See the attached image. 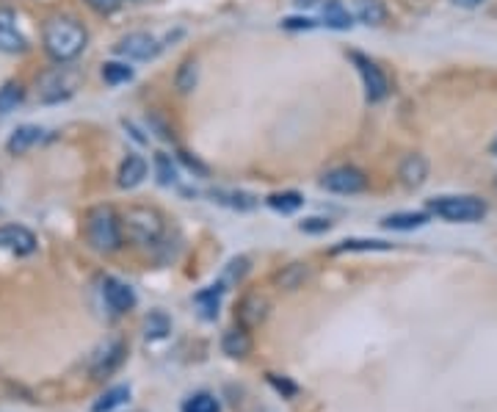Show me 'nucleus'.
<instances>
[{
  "label": "nucleus",
  "mask_w": 497,
  "mask_h": 412,
  "mask_svg": "<svg viewBox=\"0 0 497 412\" xmlns=\"http://www.w3.org/2000/svg\"><path fill=\"white\" fill-rule=\"evenodd\" d=\"M130 398V388L128 385H117V388H110V390H105L97 401H94V407H91V412H110V409H117V407H122L125 401Z\"/></svg>",
  "instance_id": "obj_23"
},
{
  "label": "nucleus",
  "mask_w": 497,
  "mask_h": 412,
  "mask_svg": "<svg viewBox=\"0 0 497 412\" xmlns=\"http://www.w3.org/2000/svg\"><path fill=\"white\" fill-rule=\"evenodd\" d=\"M75 89V81L67 75L64 64L59 70H53L47 75H42L39 81V97L42 102H59V100H67Z\"/></svg>",
  "instance_id": "obj_9"
},
{
  "label": "nucleus",
  "mask_w": 497,
  "mask_h": 412,
  "mask_svg": "<svg viewBox=\"0 0 497 412\" xmlns=\"http://www.w3.org/2000/svg\"><path fill=\"white\" fill-rule=\"evenodd\" d=\"M102 299L114 313H128L136 307V293L128 283L117 280V277H105L102 280Z\"/></svg>",
  "instance_id": "obj_10"
},
{
  "label": "nucleus",
  "mask_w": 497,
  "mask_h": 412,
  "mask_svg": "<svg viewBox=\"0 0 497 412\" xmlns=\"http://www.w3.org/2000/svg\"><path fill=\"white\" fill-rule=\"evenodd\" d=\"M122 233L128 241L139 246H155L163 238V216L155 208H144V205H133L122 216Z\"/></svg>",
  "instance_id": "obj_4"
},
{
  "label": "nucleus",
  "mask_w": 497,
  "mask_h": 412,
  "mask_svg": "<svg viewBox=\"0 0 497 412\" xmlns=\"http://www.w3.org/2000/svg\"><path fill=\"white\" fill-rule=\"evenodd\" d=\"M225 291H227L225 285H210V288H205V291H199V293L194 296L196 307H199L202 316H205L207 321H213V319L218 316V307H221V293H225Z\"/></svg>",
  "instance_id": "obj_19"
},
{
  "label": "nucleus",
  "mask_w": 497,
  "mask_h": 412,
  "mask_svg": "<svg viewBox=\"0 0 497 412\" xmlns=\"http://www.w3.org/2000/svg\"><path fill=\"white\" fill-rule=\"evenodd\" d=\"M155 175H158L160 186H172L177 180V167H175L172 156H166V152H155Z\"/></svg>",
  "instance_id": "obj_28"
},
{
  "label": "nucleus",
  "mask_w": 497,
  "mask_h": 412,
  "mask_svg": "<svg viewBox=\"0 0 497 412\" xmlns=\"http://www.w3.org/2000/svg\"><path fill=\"white\" fill-rule=\"evenodd\" d=\"M183 412H218V401L210 393H194L191 398H186Z\"/></svg>",
  "instance_id": "obj_30"
},
{
  "label": "nucleus",
  "mask_w": 497,
  "mask_h": 412,
  "mask_svg": "<svg viewBox=\"0 0 497 412\" xmlns=\"http://www.w3.org/2000/svg\"><path fill=\"white\" fill-rule=\"evenodd\" d=\"M320 20L331 31H349L354 25V14L343 6V0H323Z\"/></svg>",
  "instance_id": "obj_14"
},
{
  "label": "nucleus",
  "mask_w": 497,
  "mask_h": 412,
  "mask_svg": "<svg viewBox=\"0 0 497 412\" xmlns=\"http://www.w3.org/2000/svg\"><path fill=\"white\" fill-rule=\"evenodd\" d=\"M320 188L331 191V194H359L368 188V177L362 169L357 167H338V169H331L320 177Z\"/></svg>",
  "instance_id": "obj_7"
},
{
  "label": "nucleus",
  "mask_w": 497,
  "mask_h": 412,
  "mask_svg": "<svg viewBox=\"0 0 497 412\" xmlns=\"http://www.w3.org/2000/svg\"><path fill=\"white\" fill-rule=\"evenodd\" d=\"M125 343L122 340H108L102 349H97L94 359H91V374L100 379V377H108V374H114L119 366H122V359H125Z\"/></svg>",
  "instance_id": "obj_12"
},
{
  "label": "nucleus",
  "mask_w": 497,
  "mask_h": 412,
  "mask_svg": "<svg viewBox=\"0 0 497 412\" xmlns=\"http://www.w3.org/2000/svg\"><path fill=\"white\" fill-rule=\"evenodd\" d=\"M102 81L108 86H119L133 81V67H128V62H105L102 64Z\"/></svg>",
  "instance_id": "obj_27"
},
{
  "label": "nucleus",
  "mask_w": 497,
  "mask_h": 412,
  "mask_svg": "<svg viewBox=\"0 0 497 412\" xmlns=\"http://www.w3.org/2000/svg\"><path fill=\"white\" fill-rule=\"evenodd\" d=\"M221 349H225V354L230 357H246L252 351V338L246 332V327H235L225 335V340H221Z\"/></svg>",
  "instance_id": "obj_20"
},
{
  "label": "nucleus",
  "mask_w": 497,
  "mask_h": 412,
  "mask_svg": "<svg viewBox=\"0 0 497 412\" xmlns=\"http://www.w3.org/2000/svg\"><path fill=\"white\" fill-rule=\"evenodd\" d=\"M456 6H462V9H478L483 0H454Z\"/></svg>",
  "instance_id": "obj_38"
},
{
  "label": "nucleus",
  "mask_w": 497,
  "mask_h": 412,
  "mask_svg": "<svg viewBox=\"0 0 497 412\" xmlns=\"http://www.w3.org/2000/svg\"><path fill=\"white\" fill-rule=\"evenodd\" d=\"M213 196H218V202H227V205H233V208H241V211H249V208H254V196H249V194H235V191H230V194H213Z\"/></svg>",
  "instance_id": "obj_31"
},
{
  "label": "nucleus",
  "mask_w": 497,
  "mask_h": 412,
  "mask_svg": "<svg viewBox=\"0 0 497 412\" xmlns=\"http://www.w3.org/2000/svg\"><path fill=\"white\" fill-rule=\"evenodd\" d=\"M318 23L315 20H310V17H288V20H282V28H288V31H312Z\"/></svg>",
  "instance_id": "obj_36"
},
{
  "label": "nucleus",
  "mask_w": 497,
  "mask_h": 412,
  "mask_svg": "<svg viewBox=\"0 0 497 412\" xmlns=\"http://www.w3.org/2000/svg\"><path fill=\"white\" fill-rule=\"evenodd\" d=\"M169 332H172V321L166 313L155 311V313L147 316V321H144V338L147 340H163Z\"/></svg>",
  "instance_id": "obj_25"
},
{
  "label": "nucleus",
  "mask_w": 497,
  "mask_h": 412,
  "mask_svg": "<svg viewBox=\"0 0 497 412\" xmlns=\"http://www.w3.org/2000/svg\"><path fill=\"white\" fill-rule=\"evenodd\" d=\"M428 214L454 225H473L486 216V202L470 194H445L428 199Z\"/></svg>",
  "instance_id": "obj_3"
},
{
  "label": "nucleus",
  "mask_w": 497,
  "mask_h": 412,
  "mask_svg": "<svg viewBox=\"0 0 497 412\" xmlns=\"http://www.w3.org/2000/svg\"><path fill=\"white\" fill-rule=\"evenodd\" d=\"M83 230H86V241L94 252H117L122 249L125 244V233H122V219L114 214V208H108V205H97L86 214V222H83Z\"/></svg>",
  "instance_id": "obj_2"
},
{
  "label": "nucleus",
  "mask_w": 497,
  "mask_h": 412,
  "mask_svg": "<svg viewBox=\"0 0 497 412\" xmlns=\"http://www.w3.org/2000/svg\"><path fill=\"white\" fill-rule=\"evenodd\" d=\"M23 100H25L23 83H14V81L4 83L0 86V114H12Z\"/></svg>",
  "instance_id": "obj_26"
},
{
  "label": "nucleus",
  "mask_w": 497,
  "mask_h": 412,
  "mask_svg": "<svg viewBox=\"0 0 497 412\" xmlns=\"http://www.w3.org/2000/svg\"><path fill=\"white\" fill-rule=\"evenodd\" d=\"M354 20L368 28H378L387 23V4L384 0H354Z\"/></svg>",
  "instance_id": "obj_15"
},
{
  "label": "nucleus",
  "mask_w": 497,
  "mask_h": 412,
  "mask_svg": "<svg viewBox=\"0 0 497 412\" xmlns=\"http://www.w3.org/2000/svg\"><path fill=\"white\" fill-rule=\"evenodd\" d=\"M83 4L91 9V12H97V14H114L125 0H83Z\"/></svg>",
  "instance_id": "obj_33"
},
{
  "label": "nucleus",
  "mask_w": 497,
  "mask_h": 412,
  "mask_svg": "<svg viewBox=\"0 0 497 412\" xmlns=\"http://www.w3.org/2000/svg\"><path fill=\"white\" fill-rule=\"evenodd\" d=\"M492 156H494V158H497V139H494V141H492Z\"/></svg>",
  "instance_id": "obj_39"
},
{
  "label": "nucleus",
  "mask_w": 497,
  "mask_h": 412,
  "mask_svg": "<svg viewBox=\"0 0 497 412\" xmlns=\"http://www.w3.org/2000/svg\"><path fill=\"white\" fill-rule=\"evenodd\" d=\"M304 277H307V269L296 263V266H291L285 274H280V285H282V288H288V291H293V288H299V285H301V280H304Z\"/></svg>",
  "instance_id": "obj_32"
},
{
  "label": "nucleus",
  "mask_w": 497,
  "mask_h": 412,
  "mask_svg": "<svg viewBox=\"0 0 497 412\" xmlns=\"http://www.w3.org/2000/svg\"><path fill=\"white\" fill-rule=\"evenodd\" d=\"M114 50H117V56H122L125 62H149L160 53V42L152 34L136 31V34L122 36L114 44Z\"/></svg>",
  "instance_id": "obj_6"
},
{
  "label": "nucleus",
  "mask_w": 497,
  "mask_h": 412,
  "mask_svg": "<svg viewBox=\"0 0 497 412\" xmlns=\"http://www.w3.org/2000/svg\"><path fill=\"white\" fill-rule=\"evenodd\" d=\"M0 249L25 257L36 249V235L23 225H4L0 227Z\"/></svg>",
  "instance_id": "obj_11"
},
{
  "label": "nucleus",
  "mask_w": 497,
  "mask_h": 412,
  "mask_svg": "<svg viewBox=\"0 0 497 412\" xmlns=\"http://www.w3.org/2000/svg\"><path fill=\"white\" fill-rule=\"evenodd\" d=\"M28 50V39L17 28V14L12 9H0V53L20 56Z\"/></svg>",
  "instance_id": "obj_8"
},
{
  "label": "nucleus",
  "mask_w": 497,
  "mask_h": 412,
  "mask_svg": "<svg viewBox=\"0 0 497 412\" xmlns=\"http://www.w3.org/2000/svg\"><path fill=\"white\" fill-rule=\"evenodd\" d=\"M147 161L141 158V156H128L125 161H122V167H119V188H136V186H141L144 183V177H147Z\"/></svg>",
  "instance_id": "obj_17"
},
{
  "label": "nucleus",
  "mask_w": 497,
  "mask_h": 412,
  "mask_svg": "<svg viewBox=\"0 0 497 412\" xmlns=\"http://www.w3.org/2000/svg\"><path fill=\"white\" fill-rule=\"evenodd\" d=\"M349 59L354 62V67H357V72L362 78L368 102H381L387 94H390V83H387V75L376 67V62H370L362 53H349Z\"/></svg>",
  "instance_id": "obj_5"
},
{
  "label": "nucleus",
  "mask_w": 497,
  "mask_h": 412,
  "mask_svg": "<svg viewBox=\"0 0 497 412\" xmlns=\"http://www.w3.org/2000/svg\"><path fill=\"white\" fill-rule=\"evenodd\" d=\"M398 177L406 188H420L428 177V161L420 156V152H412V156H406L398 167Z\"/></svg>",
  "instance_id": "obj_13"
},
{
  "label": "nucleus",
  "mask_w": 497,
  "mask_h": 412,
  "mask_svg": "<svg viewBox=\"0 0 497 412\" xmlns=\"http://www.w3.org/2000/svg\"><path fill=\"white\" fill-rule=\"evenodd\" d=\"M175 86L180 94H188L196 89V62H183L177 75H175Z\"/></svg>",
  "instance_id": "obj_29"
},
{
  "label": "nucleus",
  "mask_w": 497,
  "mask_h": 412,
  "mask_svg": "<svg viewBox=\"0 0 497 412\" xmlns=\"http://www.w3.org/2000/svg\"><path fill=\"white\" fill-rule=\"evenodd\" d=\"M265 299H260V296H246L244 302H241V311H238V319H241V324L244 327H257L263 319H265Z\"/></svg>",
  "instance_id": "obj_21"
},
{
  "label": "nucleus",
  "mask_w": 497,
  "mask_h": 412,
  "mask_svg": "<svg viewBox=\"0 0 497 412\" xmlns=\"http://www.w3.org/2000/svg\"><path fill=\"white\" fill-rule=\"evenodd\" d=\"M249 272V261L246 257H238V261L230 263L227 274H225V283H235V280H244V274Z\"/></svg>",
  "instance_id": "obj_35"
},
{
  "label": "nucleus",
  "mask_w": 497,
  "mask_h": 412,
  "mask_svg": "<svg viewBox=\"0 0 497 412\" xmlns=\"http://www.w3.org/2000/svg\"><path fill=\"white\" fill-rule=\"evenodd\" d=\"M299 230H301V233H312V235H318V233H329V230H331V222H329V219H318V216H312V219H304V222L299 225Z\"/></svg>",
  "instance_id": "obj_34"
},
{
  "label": "nucleus",
  "mask_w": 497,
  "mask_h": 412,
  "mask_svg": "<svg viewBox=\"0 0 497 412\" xmlns=\"http://www.w3.org/2000/svg\"><path fill=\"white\" fill-rule=\"evenodd\" d=\"M393 244L387 241H370V238H349V241H340L335 249V254H343V252H390Z\"/></svg>",
  "instance_id": "obj_24"
},
{
  "label": "nucleus",
  "mask_w": 497,
  "mask_h": 412,
  "mask_svg": "<svg viewBox=\"0 0 497 412\" xmlns=\"http://www.w3.org/2000/svg\"><path fill=\"white\" fill-rule=\"evenodd\" d=\"M271 382H273V385H276V388H280V390H285V393H288V396H293V393H296V388H293V385H291V382H285V379H282V382H280V379H276V377H271Z\"/></svg>",
  "instance_id": "obj_37"
},
{
  "label": "nucleus",
  "mask_w": 497,
  "mask_h": 412,
  "mask_svg": "<svg viewBox=\"0 0 497 412\" xmlns=\"http://www.w3.org/2000/svg\"><path fill=\"white\" fill-rule=\"evenodd\" d=\"M42 136H44V130L39 125H20L12 133V139L6 141V149L12 152V156H25L31 147H36L42 141Z\"/></svg>",
  "instance_id": "obj_16"
},
{
  "label": "nucleus",
  "mask_w": 497,
  "mask_h": 412,
  "mask_svg": "<svg viewBox=\"0 0 497 412\" xmlns=\"http://www.w3.org/2000/svg\"><path fill=\"white\" fill-rule=\"evenodd\" d=\"M431 219V214H415V211H406V214H390L381 219V227L384 230H417V227H425Z\"/></svg>",
  "instance_id": "obj_18"
},
{
  "label": "nucleus",
  "mask_w": 497,
  "mask_h": 412,
  "mask_svg": "<svg viewBox=\"0 0 497 412\" xmlns=\"http://www.w3.org/2000/svg\"><path fill=\"white\" fill-rule=\"evenodd\" d=\"M268 208L280 211V214H296L301 205H304V196L299 191H276V194H268Z\"/></svg>",
  "instance_id": "obj_22"
},
{
  "label": "nucleus",
  "mask_w": 497,
  "mask_h": 412,
  "mask_svg": "<svg viewBox=\"0 0 497 412\" xmlns=\"http://www.w3.org/2000/svg\"><path fill=\"white\" fill-rule=\"evenodd\" d=\"M89 44V31L75 17H50L42 28V47L55 64L75 62Z\"/></svg>",
  "instance_id": "obj_1"
}]
</instances>
